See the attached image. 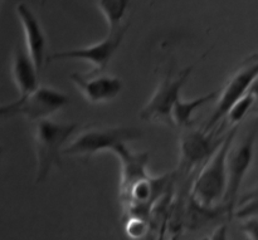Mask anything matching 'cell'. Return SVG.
<instances>
[{"mask_svg": "<svg viewBox=\"0 0 258 240\" xmlns=\"http://www.w3.org/2000/svg\"><path fill=\"white\" fill-rule=\"evenodd\" d=\"M238 130L239 126H234L227 132L222 145L202 166L191 183V196L202 205L213 208L223 204L228 188V155Z\"/></svg>", "mask_w": 258, "mask_h": 240, "instance_id": "1", "label": "cell"}, {"mask_svg": "<svg viewBox=\"0 0 258 240\" xmlns=\"http://www.w3.org/2000/svg\"><path fill=\"white\" fill-rule=\"evenodd\" d=\"M77 123L58 122L52 118L35 123V183H44L50 171L59 168L63 151L77 135Z\"/></svg>", "mask_w": 258, "mask_h": 240, "instance_id": "2", "label": "cell"}, {"mask_svg": "<svg viewBox=\"0 0 258 240\" xmlns=\"http://www.w3.org/2000/svg\"><path fill=\"white\" fill-rule=\"evenodd\" d=\"M141 136L143 133L138 127L130 126L87 128L72 138L63 155L88 158L105 151L112 152L117 146L139 140Z\"/></svg>", "mask_w": 258, "mask_h": 240, "instance_id": "3", "label": "cell"}, {"mask_svg": "<svg viewBox=\"0 0 258 240\" xmlns=\"http://www.w3.org/2000/svg\"><path fill=\"white\" fill-rule=\"evenodd\" d=\"M193 67H188L175 74L169 70L159 82L148 102L140 110V117L146 122L175 127L173 121V110L181 98V90L188 82Z\"/></svg>", "mask_w": 258, "mask_h": 240, "instance_id": "4", "label": "cell"}, {"mask_svg": "<svg viewBox=\"0 0 258 240\" xmlns=\"http://www.w3.org/2000/svg\"><path fill=\"white\" fill-rule=\"evenodd\" d=\"M258 140V120L253 122L249 130L241 140H234L228 155V188L223 204L228 209L231 219L236 213L239 200V190L242 183L248 174L254 160L256 143Z\"/></svg>", "mask_w": 258, "mask_h": 240, "instance_id": "5", "label": "cell"}, {"mask_svg": "<svg viewBox=\"0 0 258 240\" xmlns=\"http://www.w3.org/2000/svg\"><path fill=\"white\" fill-rule=\"evenodd\" d=\"M70 103V97L48 86H40L39 88L25 97H19L12 103H7L0 107V115L3 117L22 116L30 122H40L50 120L53 115L64 108Z\"/></svg>", "mask_w": 258, "mask_h": 240, "instance_id": "6", "label": "cell"}, {"mask_svg": "<svg viewBox=\"0 0 258 240\" xmlns=\"http://www.w3.org/2000/svg\"><path fill=\"white\" fill-rule=\"evenodd\" d=\"M227 133L189 128L179 140V169L176 175L188 176L197 168L203 166L216 152L226 138Z\"/></svg>", "mask_w": 258, "mask_h": 240, "instance_id": "7", "label": "cell"}, {"mask_svg": "<svg viewBox=\"0 0 258 240\" xmlns=\"http://www.w3.org/2000/svg\"><path fill=\"white\" fill-rule=\"evenodd\" d=\"M258 78V53L253 54L251 59L246 60L238 70L234 72L223 87L217 98L216 107L209 117L204 130L213 131L221 122L226 121L227 115L242 97L251 91L252 86Z\"/></svg>", "mask_w": 258, "mask_h": 240, "instance_id": "8", "label": "cell"}, {"mask_svg": "<svg viewBox=\"0 0 258 240\" xmlns=\"http://www.w3.org/2000/svg\"><path fill=\"white\" fill-rule=\"evenodd\" d=\"M127 25L111 30L105 39L93 43L86 47L75 48V49L62 50L53 53L48 57V60H82L92 65L93 72H105L107 65L112 60L113 55L117 52L118 47L122 43Z\"/></svg>", "mask_w": 258, "mask_h": 240, "instance_id": "9", "label": "cell"}, {"mask_svg": "<svg viewBox=\"0 0 258 240\" xmlns=\"http://www.w3.org/2000/svg\"><path fill=\"white\" fill-rule=\"evenodd\" d=\"M70 79L86 102L90 105H103L113 101L122 92V79L105 72L72 73Z\"/></svg>", "mask_w": 258, "mask_h": 240, "instance_id": "10", "label": "cell"}, {"mask_svg": "<svg viewBox=\"0 0 258 240\" xmlns=\"http://www.w3.org/2000/svg\"><path fill=\"white\" fill-rule=\"evenodd\" d=\"M120 161V200L128 195L136 183L148 178V165L150 155L146 151H135L128 143L117 146L112 151Z\"/></svg>", "mask_w": 258, "mask_h": 240, "instance_id": "11", "label": "cell"}, {"mask_svg": "<svg viewBox=\"0 0 258 240\" xmlns=\"http://www.w3.org/2000/svg\"><path fill=\"white\" fill-rule=\"evenodd\" d=\"M15 12H17L20 23H22L23 32H24L25 49H27L28 54L30 55L40 73L45 59H48L45 57L47 40H45V34L43 32L42 24H40L39 19L35 17L34 13L30 10V8L24 3H19L15 8Z\"/></svg>", "mask_w": 258, "mask_h": 240, "instance_id": "12", "label": "cell"}, {"mask_svg": "<svg viewBox=\"0 0 258 240\" xmlns=\"http://www.w3.org/2000/svg\"><path fill=\"white\" fill-rule=\"evenodd\" d=\"M10 75L20 97L30 95L39 88L40 73L27 49L17 47L13 52L10 63Z\"/></svg>", "mask_w": 258, "mask_h": 240, "instance_id": "13", "label": "cell"}, {"mask_svg": "<svg viewBox=\"0 0 258 240\" xmlns=\"http://www.w3.org/2000/svg\"><path fill=\"white\" fill-rule=\"evenodd\" d=\"M218 95L219 92H209L197 98H193V100H183V98H180L173 110L174 125L176 127L181 128L190 127L197 111L203 107V106H206L207 103L212 102V101H217Z\"/></svg>", "mask_w": 258, "mask_h": 240, "instance_id": "14", "label": "cell"}, {"mask_svg": "<svg viewBox=\"0 0 258 240\" xmlns=\"http://www.w3.org/2000/svg\"><path fill=\"white\" fill-rule=\"evenodd\" d=\"M130 0H98V8L108 25V29L116 30L123 27L122 20L127 12Z\"/></svg>", "mask_w": 258, "mask_h": 240, "instance_id": "15", "label": "cell"}, {"mask_svg": "<svg viewBox=\"0 0 258 240\" xmlns=\"http://www.w3.org/2000/svg\"><path fill=\"white\" fill-rule=\"evenodd\" d=\"M234 216L239 220L258 216V186L239 198Z\"/></svg>", "mask_w": 258, "mask_h": 240, "instance_id": "16", "label": "cell"}, {"mask_svg": "<svg viewBox=\"0 0 258 240\" xmlns=\"http://www.w3.org/2000/svg\"><path fill=\"white\" fill-rule=\"evenodd\" d=\"M256 102V98L253 97L251 92L247 93L244 97H242L238 102H236L233 105V107L231 108V111L227 115L226 120L227 122L229 123L231 126H238V123L243 120L244 117L247 116V113L251 111V108L253 107V105Z\"/></svg>", "mask_w": 258, "mask_h": 240, "instance_id": "17", "label": "cell"}, {"mask_svg": "<svg viewBox=\"0 0 258 240\" xmlns=\"http://www.w3.org/2000/svg\"><path fill=\"white\" fill-rule=\"evenodd\" d=\"M150 230V219L139 216H126L125 231L133 240H146Z\"/></svg>", "mask_w": 258, "mask_h": 240, "instance_id": "18", "label": "cell"}, {"mask_svg": "<svg viewBox=\"0 0 258 240\" xmlns=\"http://www.w3.org/2000/svg\"><path fill=\"white\" fill-rule=\"evenodd\" d=\"M241 230L248 240H258V216L242 220Z\"/></svg>", "mask_w": 258, "mask_h": 240, "instance_id": "19", "label": "cell"}, {"mask_svg": "<svg viewBox=\"0 0 258 240\" xmlns=\"http://www.w3.org/2000/svg\"><path fill=\"white\" fill-rule=\"evenodd\" d=\"M208 240H229L228 238V223H223L213 229Z\"/></svg>", "mask_w": 258, "mask_h": 240, "instance_id": "20", "label": "cell"}, {"mask_svg": "<svg viewBox=\"0 0 258 240\" xmlns=\"http://www.w3.org/2000/svg\"><path fill=\"white\" fill-rule=\"evenodd\" d=\"M202 240H208V239H202Z\"/></svg>", "mask_w": 258, "mask_h": 240, "instance_id": "21", "label": "cell"}]
</instances>
